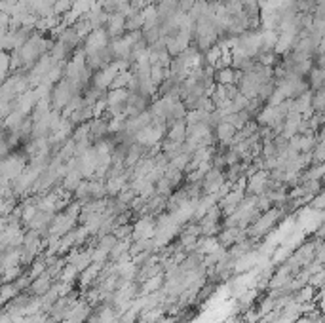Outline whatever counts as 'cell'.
Instances as JSON below:
<instances>
[{
  "instance_id": "cell-20",
  "label": "cell",
  "mask_w": 325,
  "mask_h": 323,
  "mask_svg": "<svg viewBox=\"0 0 325 323\" xmlns=\"http://www.w3.org/2000/svg\"><path fill=\"white\" fill-rule=\"evenodd\" d=\"M143 14L141 10H135L129 16L126 17V32H133V31H141L143 29Z\"/></svg>"
},
{
  "instance_id": "cell-29",
  "label": "cell",
  "mask_w": 325,
  "mask_h": 323,
  "mask_svg": "<svg viewBox=\"0 0 325 323\" xmlns=\"http://www.w3.org/2000/svg\"><path fill=\"white\" fill-rule=\"evenodd\" d=\"M72 6V0H57L56 4H54V14L56 16H63V14H67L69 10H71Z\"/></svg>"
},
{
  "instance_id": "cell-9",
  "label": "cell",
  "mask_w": 325,
  "mask_h": 323,
  "mask_svg": "<svg viewBox=\"0 0 325 323\" xmlns=\"http://www.w3.org/2000/svg\"><path fill=\"white\" fill-rule=\"evenodd\" d=\"M184 133H187V122L182 120H175L167 126L166 137L171 143H184Z\"/></svg>"
},
{
  "instance_id": "cell-14",
  "label": "cell",
  "mask_w": 325,
  "mask_h": 323,
  "mask_svg": "<svg viewBox=\"0 0 325 323\" xmlns=\"http://www.w3.org/2000/svg\"><path fill=\"white\" fill-rule=\"evenodd\" d=\"M103 266H105V262H91L86 270H82V276H80V287L84 289V287H87L89 284H94V282L97 280V276H99V272L103 270Z\"/></svg>"
},
{
  "instance_id": "cell-2",
  "label": "cell",
  "mask_w": 325,
  "mask_h": 323,
  "mask_svg": "<svg viewBox=\"0 0 325 323\" xmlns=\"http://www.w3.org/2000/svg\"><path fill=\"white\" fill-rule=\"evenodd\" d=\"M109 42H111V38H109V34L105 31V27L91 29L89 34L84 38V46H82V50H84L86 54H89V52H97V50H103V48L109 46Z\"/></svg>"
},
{
  "instance_id": "cell-33",
  "label": "cell",
  "mask_w": 325,
  "mask_h": 323,
  "mask_svg": "<svg viewBox=\"0 0 325 323\" xmlns=\"http://www.w3.org/2000/svg\"><path fill=\"white\" fill-rule=\"evenodd\" d=\"M221 4H228V2H232V0H219Z\"/></svg>"
},
{
  "instance_id": "cell-7",
  "label": "cell",
  "mask_w": 325,
  "mask_h": 323,
  "mask_svg": "<svg viewBox=\"0 0 325 323\" xmlns=\"http://www.w3.org/2000/svg\"><path fill=\"white\" fill-rule=\"evenodd\" d=\"M80 17H84L87 23H89V27H91V29H99V27H105L107 19H109V14H107L103 8H101V4H97V2H96L87 14H84V16H80Z\"/></svg>"
},
{
  "instance_id": "cell-31",
  "label": "cell",
  "mask_w": 325,
  "mask_h": 323,
  "mask_svg": "<svg viewBox=\"0 0 325 323\" xmlns=\"http://www.w3.org/2000/svg\"><path fill=\"white\" fill-rule=\"evenodd\" d=\"M112 236L116 238V240H126V238L131 236V226H127V224L114 226V230H112Z\"/></svg>"
},
{
  "instance_id": "cell-28",
  "label": "cell",
  "mask_w": 325,
  "mask_h": 323,
  "mask_svg": "<svg viewBox=\"0 0 325 323\" xmlns=\"http://www.w3.org/2000/svg\"><path fill=\"white\" fill-rule=\"evenodd\" d=\"M21 274V266L19 264H16V266H10L6 268L4 272H2V282H6V284H10L12 280H16L17 276Z\"/></svg>"
},
{
  "instance_id": "cell-30",
  "label": "cell",
  "mask_w": 325,
  "mask_h": 323,
  "mask_svg": "<svg viewBox=\"0 0 325 323\" xmlns=\"http://www.w3.org/2000/svg\"><path fill=\"white\" fill-rule=\"evenodd\" d=\"M308 205L312 209H316V211H323V205H325V194L323 192H317L312 196V200L308 202Z\"/></svg>"
},
{
  "instance_id": "cell-23",
  "label": "cell",
  "mask_w": 325,
  "mask_h": 323,
  "mask_svg": "<svg viewBox=\"0 0 325 323\" xmlns=\"http://www.w3.org/2000/svg\"><path fill=\"white\" fill-rule=\"evenodd\" d=\"M323 107H325V91L323 87L321 89H316L312 91V99H310V109L314 112H323Z\"/></svg>"
},
{
  "instance_id": "cell-34",
  "label": "cell",
  "mask_w": 325,
  "mask_h": 323,
  "mask_svg": "<svg viewBox=\"0 0 325 323\" xmlns=\"http://www.w3.org/2000/svg\"><path fill=\"white\" fill-rule=\"evenodd\" d=\"M96 2H97V4H103L105 0H96Z\"/></svg>"
},
{
  "instance_id": "cell-8",
  "label": "cell",
  "mask_w": 325,
  "mask_h": 323,
  "mask_svg": "<svg viewBox=\"0 0 325 323\" xmlns=\"http://www.w3.org/2000/svg\"><path fill=\"white\" fill-rule=\"evenodd\" d=\"M57 42H61V44L72 54L76 48H80V42H82V40H80L78 32L74 31L72 27H65L63 31L57 34Z\"/></svg>"
},
{
  "instance_id": "cell-16",
  "label": "cell",
  "mask_w": 325,
  "mask_h": 323,
  "mask_svg": "<svg viewBox=\"0 0 325 323\" xmlns=\"http://www.w3.org/2000/svg\"><path fill=\"white\" fill-rule=\"evenodd\" d=\"M162 285H164V272L158 274V276L147 278L143 287L139 289V295H151V293H154V291H160V289H162Z\"/></svg>"
},
{
  "instance_id": "cell-19",
  "label": "cell",
  "mask_w": 325,
  "mask_h": 323,
  "mask_svg": "<svg viewBox=\"0 0 325 323\" xmlns=\"http://www.w3.org/2000/svg\"><path fill=\"white\" fill-rule=\"evenodd\" d=\"M164 312H166L164 304L147 308V310H143V312H141V323H156L160 317H164Z\"/></svg>"
},
{
  "instance_id": "cell-26",
  "label": "cell",
  "mask_w": 325,
  "mask_h": 323,
  "mask_svg": "<svg viewBox=\"0 0 325 323\" xmlns=\"http://www.w3.org/2000/svg\"><path fill=\"white\" fill-rule=\"evenodd\" d=\"M17 293H19V289H17L14 284L2 285V287H0V304L10 299H14V297H17Z\"/></svg>"
},
{
  "instance_id": "cell-25",
  "label": "cell",
  "mask_w": 325,
  "mask_h": 323,
  "mask_svg": "<svg viewBox=\"0 0 325 323\" xmlns=\"http://www.w3.org/2000/svg\"><path fill=\"white\" fill-rule=\"evenodd\" d=\"M46 268H48V262H46V259H38V260H34L32 262V266H31V270H29V280H34V278H38V276H42L44 272H46Z\"/></svg>"
},
{
  "instance_id": "cell-6",
  "label": "cell",
  "mask_w": 325,
  "mask_h": 323,
  "mask_svg": "<svg viewBox=\"0 0 325 323\" xmlns=\"http://www.w3.org/2000/svg\"><path fill=\"white\" fill-rule=\"evenodd\" d=\"M105 31L109 34V38H118L126 32V17L122 16L120 12H114V14H109V19L105 23Z\"/></svg>"
},
{
  "instance_id": "cell-11",
  "label": "cell",
  "mask_w": 325,
  "mask_h": 323,
  "mask_svg": "<svg viewBox=\"0 0 325 323\" xmlns=\"http://www.w3.org/2000/svg\"><path fill=\"white\" fill-rule=\"evenodd\" d=\"M240 71H234V69H219V71L213 72V82L215 84H221V86H232L238 82Z\"/></svg>"
},
{
  "instance_id": "cell-21",
  "label": "cell",
  "mask_w": 325,
  "mask_h": 323,
  "mask_svg": "<svg viewBox=\"0 0 325 323\" xmlns=\"http://www.w3.org/2000/svg\"><path fill=\"white\" fill-rule=\"evenodd\" d=\"M131 76H133V72L129 71V69H126V71H120L118 74L114 76V80L111 82L109 89H124V87H127V84H129Z\"/></svg>"
},
{
  "instance_id": "cell-5",
  "label": "cell",
  "mask_w": 325,
  "mask_h": 323,
  "mask_svg": "<svg viewBox=\"0 0 325 323\" xmlns=\"http://www.w3.org/2000/svg\"><path fill=\"white\" fill-rule=\"evenodd\" d=\"M222 182H224L222 169L211 167V169L204 175V179H202V194H215V192L222 187Z\"/></svg>"
},
{
  "instance_id": "cell-10",
  "label": "cell",
  "mask_w": 325,
  "mask_h": 323,
  "mask_svg": "<svg viewBox=\"0 0 325 323\" xmlns=\"http://www.w3.org/2000/svg\"><path fill=\"white\" fill-rule=\"evenodd\" d=\"M54 219V213H48V211H36V215L32 217L31 221L27 222V226L31 230H36V232H44V230H48L50 222Z\"/></svg>"
},
{
  "instance_id": "cell-24",
  "label": "cell",
  "mask_w": 325,
  "mask_h": 323,
  "mask_svg": "<svg viewBox=\"0 0 325 323\" xmlns=\"http://www.w3.org/2000/svg\"><path fill=\"white\" fill-rule=\"evenodd\" d=\"M94 4H96V0H72L71 10L80 17V16H84V14H87Z\"/></svg>"
},
{
  "instance_id": "cell-22",
  "label": "cell",
  "mask_w": 325,
  "mask_h": 323,
  "mask_svg": "<svg viewBox=\"0 0 325 323\" xmlns=\"http://www.w3.org/2000/svg\"><path fill=\"white\" fill-rule=\"evenodd\" d=\"M189 162H191V154L189 152H179L177 156H173L169 160V164L167 166L173 167V169H179V171H187V167H189Z\"/></svg>"
},
{
  "instance_id": "cell-27",
  "label": "cell",
  "mask_w": 325,
  "mask_h": 323,
  "mask_svg": "<svg viewBox=\"0 0 325 323\" xmlns=\"http://www.w3.org/2000/svg\"><path fill=\"white\" fill-rule=\"evenodd\" d=\"M76 268L72 266V264H65V268H61V272H59V280L63 282V284H72V280L76 278Z\"/></svg>"
},
{
  "instance_id": "cell-15",
  "label": "cell",
  "mask_w": 325,
  "mask_h": 323,
  "mask_svg": "<svg viewBox=\"0 0 325 323\" xmlns=\"http://www.w3.org/2000/svg\"><path fill=\"white\" fill-rule=\"evenodd\" d=\"M50 287H52V278H50L48 272H44L42 276L34 278L31 282V293H34L36 297H42L44 293L48 291Z\"/></svg>"
},
{
  "instance_id": "cell-32",
  "label": "cell",
  "mask_w": 325,
  "mask_h": 323,
  "mask_svg": "<svg viewBox=\"0 0 325 323\" xmlns=\"http://www.w3.org/2000/svg\"><path fill=\"white\" fill-rule=\"evenodd\" d=\"M308 284L310 287H317V289H321V284H323V270L321 272H316V274H312L308 278Z\"/></svg>"
},
{
  "instance_id": "cell-1",
  "label": "cell",
  "mask_w": 325,
  "mask_h": 323,
  "mask_svg": "<svg viewBox=\"0 0 325 323\" xmlns=\"http://www.w3.org/2000/svg\"><path fill=\"white\" fill-rule=\"evenodd\" d=\"M25 167H27V164H25L23 156H19V154H6L0 160V179L14 181Z\"/></svg>"
},
{
  "instance_id": "cell-12",
  "label": "cell",
  "mask_w": 325,
  "mask_h": 323,
  "mask_svg": "<svg viewBox=\"0 0 325 323\" xmlns=\"http://www.w3.org/2000/svg\"><path fill=\"white\" fill-rule=\"evenodd\" d=\"M238 129H234V126H230L228 122H221L217 127H213V135H215V141L222 143V145H230L234 135H236Z\"/></svg>"
},
{
  "instance_id": "cell-17",
  "label": "cell",
  "mask_w": 325,
  "mask_h": 323,
  "mask_svg": "<svg viewBox=\"0 0 325 323\" xmlns=\"http://www.w3.org/2000/svg\"><path fill=\"white\" fill-rule=\"evenodd\" d=\"M323 80H325V72L323 69L319 67H312V71L308 72V87L310 91H316V89H321L323 87Z\"/></svg>"
},
{
  "instance_id": "cell-4",
  "label": "cell",
  "mask_w": 325,
  "mask_h": 323,
  "mask_svg": "<svg viewBox=\"0 0 325 323\" xmlns=\"http://www.w3.org/2000/svg\"><path fill=\"white\" fill-rule=\"evenodd\" d=\"M266 181H268V171L257 169L253 175L247 177L246 192H249L251 196H262L266 192Z\"/></svg>"
},
{
  "instance_id": "cell-3",
  "label": "cell",
  "mask_w": 325,
  "mask_h": 323,
  "mask_svg": "<svg viewBox=\"0 0 325 323\" xmlns=\"http://www.w3.org/2000/svg\"><path fill=\"white\" fill-rule=\"evenodd\" d=\"M154 230H156L154 217L145 215V217H141V219L131 226V240H133V242H137V240H152V238H154Z\"/></svg>"
},
{
  "instance_id": "cell-18",
  "label": "cell",
  "mask_w": 325,
  "mask_h": 323,
  "mask_svg": "<svg viewBox=\"0 0 325 323\" xmlns=\"http://www.w3.org/2000/svg\"><path fill=\"white\" fill-rule=\"evenodd\" d=\"M82 175H80V171L74 167V169H67V173H65V179H63V189L67 190V192H74L76 190V187H78L80 182H82Z\"/></svg>"
},
{
  "instance_id": "cell-13",
  "label": "cell",
  "mask_w": 325,
  "mask_h": 323,
  "mask_svg": "<svg viewBox=\"0 0 325 323\" xmlns=\"http://www.w3.org/2000/svg\"><path fill=\"white\" fill-rule=\"evenodd\" d=\"M107 124H109V118H94L89 120V139L91 143L99 141V139H105V135H107Z\"/></svg>"
}]
</instances>
